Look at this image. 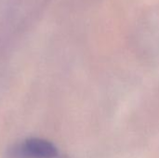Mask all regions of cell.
I'll return each mask as SVG.
<instances>
[{
	"label": "cell",
	"instance_id": "1",
	"mask_svg": "<svg viewBox=\"0 0 159 158\" xmlns=\"http://www.w3.org/2000/svg\"><path fill=\"white\" fill-rule=\"evenodd\" d=\"M8 158H55L59 156L56 145L42 138H27L16 142L7 151Z\"/></svg>",
	"mask_w": 159,
	"mask_h": 158
},
{
	"label": "cell",
	"instance_id": "2",
	"mask_svg": "<svg viewBox=\"0 0 159 158\" xmlns=\"http://www.w3.org/2000/svg\"><path fill=\"white\" fill-rule=\"evenodd\" d=\"M55 158H61L60 156H57V157H55Z\"/></svg>",
	"mask_w": 159,
	"mask_h": 158
}]
</instances>
